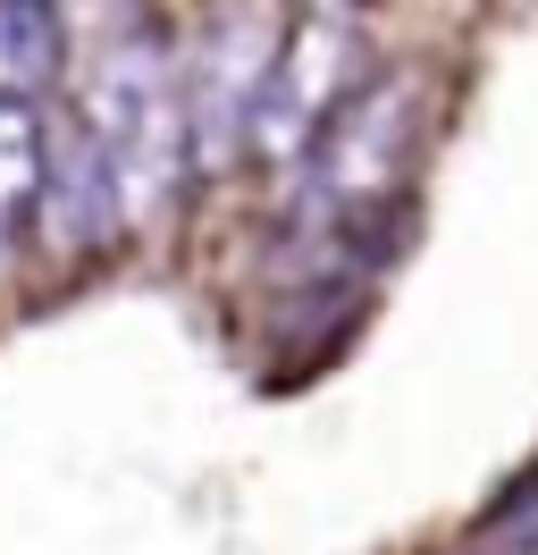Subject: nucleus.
Segmentation results:
<instances>
[{"label": "nucleus", "instance_id": "f03ea898", "mask_svg": "<svg viewBox=\"0 0 538 555\" xmlns=\"http://www.w3.org/2000/svg\"><path fill=\"white\" fill-rule=\"evenodd\" d=\"M421 135H430V76H421V68L362 76V93L336 109L329 127L311 135V152H303L311 210H320V219H345V210H396Z\"/></svg>", "mask_w": 538, "mask_h": 555}, {"label": "nucleus", "instance_id": "0eeeda50", "mask_svg": "<svg viewBox=\"0 0 538 555\" xmlns=\"http://www.w3.org/2000/svg\"><path fill=\"white\" fill-rule=\"evenodd\" d=\"M42 109L0 102V253L34 228V194H42Z\"/></svg>", "mask_w": 538, "mask_h": 555}, {"label": "nucleus", "instance_id": "39448f33", "mask_svg": "<svg viewBox=\"0 0 538 555\" xmlns=\"http://www.w3.org/2000/svg\"><path fill=\"white\" fill-rule=\"evenodd\" d=\"M34 228L51 236V253L67 261H93L127 236V210H118V185L101 169L93 135L67 118V127H42V194H34Z\"/></svg>", "mask_w": 538, "mask_h": 555}, {"label": "nucleus", "instance_id": "7ed1b4c3", "mask_svg": "<svg viewBox=\"0 0 538 555\" xmlns=\"http://www.w3.org/2000/svg\"><path fill=\"white\" fill-rule=\"evenodd\" d=\"M362 76H370L362 9H303V17H286L261 93H253V118H244V143L261 160H278V169H295L311 152V135L362 93Z\"/></svg>", "mask_w": 538, "mask_h": 555}, {"label": "nucleus", "instance_id": "423d86ee", "mask_svg": "<svg viewBox=\"0 0 538 555\" xmlns=\"http://www.w3.org/2000/svg\"><path fill=\"white\" fill-rule=\"evenodd\" d=\"M60 76V9L0 0V102H34V85Z\"/></svg>", "mask_w": 538, "mask_h": 555}, {"label": "nucleus", "instance_id": "20e7f679", "mask_svg": "<svg viewBox=\"0 0 538 555\" xmlns=\"http://www.w3.org/2000/svg\"><path fill=\"white\" fill-rule=\"evenodd\" d=\"M278 26L286 17H269V9H219L202 26L194 68L177 76L185 85V169H228L244 152V118H253V93L269 76Z\"/></svg>", "mask_w": 538, "mask_h": 555}, {"label": "nucleus", "instance_id": "f257e3e1", "mask_svg": "<svg viewBox=\"0 0 538 555\" xmlns=\"http://www.w3.org/2000/svg\"><path fill=\"white\" fill-rule=\"evenodd\" d=\"M76 127L93 135L127 228L168 210V194L185 185V85H177V51H168V35L152 17H134L127 35L101 42Z\"/></svg>", "mask_w": 538, "mask_h": 555}]
</instances>
